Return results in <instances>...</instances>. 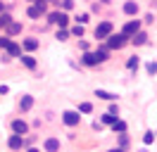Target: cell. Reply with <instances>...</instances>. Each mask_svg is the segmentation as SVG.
I'll return each mask as SVG.
<instances>
[{
	"label": "cell",
	"mask_w": 157,
	"mask_h": 152,
	"mask_svg": "<svg viewBox=\"0 0 157 152\" xmlns=\"http://www.w3.org/2000/svg\"><path fill=\"white\" fill-rule=\"evenodd\" d=\"M36 48H38V40H36V38H24V50H36Z\"/></svg>",
	"instance_id": "obj_17"
},
{
	"label": "cell",
	"mask_w": 157,
	"mask_h": 152,
	"mask_svg": "<svg viewBox=\"0 0 157 152\" xmlns=\"http://www.w3.org/2000/svg\"><path fill=\"white\" fill-rule=\"evenodd\" d=\"M19 59H21V64L26 66V69H36V64H38V62H36V59H33L31 55H21Z\"/></svg>",
	"instance_id": "obj_13"
},
{
	"label": "cell",
	"mask_w": 157,
	"mask_h": 152,
	"mask_svg": "<svg viewBox=\"0 0 157 152\" xmlns=\"http://www.w3.org/2000/svg\"><path fill=\"white\" fill-rule=\"evenodd\" d=\"M138 64H140V59H138L136 55H133V57H128V62H126L128 69H138Z\"/></svg>",
	"instance_id": "obj_19"
},
{
	"label": "cell",
	"mask_w": 157,
	"mask_h": 152,
	"mask_svg": "<svg viewBox=\"0 0 157 152\" xmlns=\"http://www.w3.org/2000/svg\"><path fill=\"white\" fill-rule=\"evenodd\" d=\"M57 38H59V40H67V38H69V31L59 28V31H57Z\"/></svg>",
	"instance_id": "obj_28"
},
{
	"label": "cell",
	"mask_w": 157,
	"mask_h": 152,
	"mask_svg": "<svg viewBox=\"0 0 157 152\" xmlns=\"http://www.w3.org/2000/svg\"><path fill=\"white\" fill-rule=\"evenodd\" d=\"M31 107H33V95H21V100H19V109H21V112H29Z\"/></svg>",
	"instance_id": "obj_9"
},
{
	"label": "cell",
	"mask_w": 157,
	"mask_h": 152,
	"mask_svg": "<svg viewBox=\"0 0 157 152\" xmlns=\"http://www.w3.org/2000/svg\"><path fill=\"white\" fill-rule=\"evenodd\" d=\"M152 140H155V133H152V131H147L145 135H143V142H145V145H150Z\"/></svg>",
	"instance_id": "obj_24"
},
{
	"label": "cell",
	"mask_w": 157,
	"mask_h": 152,
	"mask_svg": "<svg viewBox=\"0 0 157 152\" xmlns=\"http://www.w3.org/2000/svg\"><path fill=\"white\" fill-rule=\"evenodd\" d=\"M112 131H114V133H126V121L117 119V121L112 124Z\"/></svg>",
	"instance_id": "obj_16"
},
{
	"label": "cell",
	"mask_w": 157,
	"mask_h": 152,
	"mask_svg": "<svg viewBox=\"0 0 157 152\" xmlns=\"http://www.w3.org/2000/svg\"><path fill=\"white\" fill-rule=\"evenodd\" d=\"M78 112H83V114L93 112V104H90V102H81V104H78Z\"/></svg>",
	"instance_id": "obj_20"
},
{
	"label": "cell",
	"mask_w": 157,
	"mask_h": 152,
	"mask_svg": "<svg viewBox=\"0 0 157 152\" xmlns=\"http://www.w3.org/2000/svg\"><path fill=\"white\" fill-rule=\"evenodd\" d=\"M95 95H98L100 100H117V95H114V93H107V90H100V88L95 90Z\"/></svg>",
	"instance_id": "obj_18"
},
{
	"label": "cell",
	"mask_w": 157,
	"mask_h": 152,
	"mask_svg": "<svg viewBox=\"0 0 157 152\" xmlns=\"http://www.w3.org/2000/svg\"><path fill=\"white\" fill-rule=\"evenodd\" d=\"M71 36H76V38H81V36H83V26H81V24H76V26L71 28Z\"/></svg>",
	"instance_id": "obj_22"
},
{
	"label": "cell",
	"mask_w": 157,
	"mask_h": 152,
	"mask_svg": "<svg viewBox=\"0 0 157 152\" xmlns=\"http://www.w3.org/2000/svg\"><path fill=\"white\" fill-rule=\"evenodd\" d=\"M109 152H124V150H121V147H114V150H109Z\"/></svg>",
	"instance_id": "obj_32"
},
{
	"label": "cell",
	"mask_w": 157,
	"mask_h": 152,
	"mask_svg": "<svg viewBox=\"0 0 157 152\" xmlns=\"http://www.w3.org/2000/svg\"><path fill=\"white\" fill-rule=\"evenodd\" d=\"M126 145H128V138H126V133H119V147L124 150Z\"/></svg>",
	"instance_id": "obj_23"
},
{
	"label": "cell",
	"mask_w": 157,
	"mask_h": 152,
	"mask_svg": "<svg viewBox=\"0 0 157 152\" xmlns=\"http://www.w3.org/2000/svg\"><path fill=\"white\" fill-rule=\"evenodd\" d=\"M43 147H45V152H59V140L57 138H48Z\"/></svg>",
	"instance_id": "obj_11"
},
{
	"label": "cell",
	"mask_w": 157,
	"mask_h": 152,
	"mask_svg": "<svg viewBox=\"0 0 157 152\" xmlns=\"http://www.w3.org/2000/svg\"><path fill=\"white\" fill-rule=\"evenodd\" d=\"M100 2H112V0H100Z\"/></svg>",
	"instance_id": "obj_34"
},
{
	"label": "cell",
	"mask_w": 157,
	"mask_h": 152,
	"mask_svg": "<svg viewBox=\"0 0 157 152\" xmlns=\"http://www.w3.org/2000/svg\"><path fill=\"white\" fill-rule=\"evenodd\" d=\"M48 21H50V24H57L59 28H64L69 24V17H67V12H50Z\"/></svg>",
	"instance_id": "obj_2"
},
{
	"label": "cell",
	"mask_w": 157,
	"mask_h": 152,
	"mask_svg": "<svg viewBox=\"0 0 157 152\" xmlns=\"http://www.w3.org/2000/svg\"><path fill=\"white\" fill-rule=\"evenodd\" d=\"M12 131L17 133V135H24V133H29V124L24 121V119H14L12 121Z\"/></svg>",
	"instance_id": "obj_6"
},
{
	"label": "cell",
	"mask_w": 157,
	"mask_h": 152,
	"mask_svg": "<svg viewBox=\"0 0 157 152\" xmlns=\"http://www.w3.org/2000/svg\"><path fill=\"white\" fill-rule=\"evenodd\" d=\"M10 21H12V17H10V14H0V26H7Z\"/></svg>",
	"instance_id": "obj_25"
},
{
	"label": "cell",
	"mask_w": 157,
	"mask_h": 152,
	"mask_svg": "<svg viewBox=\"0 0 157 152\" xmlns=\"http://www.w3.org/2000/svg\"><path fill=\"white\" fill-rule=\"evenodd\" d=\"M5 50L10 52V57H21V48L17 45V43H12V40H10V45L5 48Z\"/></svg>",
	"instance_id": "obj_14"
},
{
	"label": "cell",
	"mask_w": 157,
	"mask_h": 152,
	"mask_svg": "<svg viewBox=\"0 0 157 152\" xmlns=\"http://www.w3.org/2000/svg\"><path fill=\"white\" fill-rule=\"evenodd\" d=\"M136 31H140V21H138V19H131V21H126V24H124V28H121V33H124L126 38H131Z\"/></svg>",
	"instance_id": "obj_5"
},
{
	"label": "cell",
	"mask_w": 157,
	"mask_h": 152,
	"mask_svg": "<svg viewBox=\"0 0 157 152\" xmlns=\"http://www.w3.org/2000/svg\"><path fill=\"white\" fill-rule=\"evenodd\" d=\"M131 43H133V45H145L147 43V33L145 31H136V33L131 36Z\"/></svg>",
	"instance_id": "obj_10"
},
{
	"label": "cell",
	"mask_w": 157,
	"mask_h": 152,
	"mask_svg": "<svg viewBox=\"0 0 157 152\" xmlns=\"http://www.w3.org/2000/svg\"><path fill=\"white\" fill-rule=\"evenodd\" d=\"M147 74H150V76L157 74V62H150V64H147Z\"/></svg>",
	"instance_id": "obj_26"
},
{
	"label": "cell",
	"mask_w": 157,
	"mask_h": 152,
	"mask_svg": "<svg viewBox=\"0 0 157 152\" xmlns=\"http://www.w3.org/2000/svg\"><path fill=\"white\" fill-rule=\"evenodd\" d=\"M26 152H40V150H36V147H29V150H26Z\"/></svg>",
	"instance_id": "obj_33"
},
{
	"label": "cell",
	"mask_w": 157,
	"mask_h": 152,
	"mask_svg": "<svg viewBox=\"0 0 157 152\" xmlns=\"http://www.w3.org/2000/svg\"><path fill=\"white\" fill-rule=\"evenodd\" d=\"M62 7H64V10H71V7H74V0H62Z\"/></svg>",
	"instance_id": "obj_29"
},
{
	"label": "cell",
	"mask_w": 157,
	"mask_h": 152,
	"mask_svg": "<svg viewBox=\"0 0 157 152\" xmlns=\"http://www.w3.org/2000/svg\"><path fill=\"white\" fill-rule=\"evenodd\" d=\"M88 14H78V17H76V24H81V26H83V24H86V21H88Z\"/></svg>",
	"instance_id": "obj_27"
},
{
	"label": "cell",
	"mask_w": 157,
	"mask_h": 152,
	"mask_svg": "<svg viewBox=\"0 0 157 152\" xmlns=\"http://www.w3.org/2000/svg\"><path fill=\"white\" fill-rule=\"evenodd\" d=\"M7 33H10V36L21 33V24H19V21H10V24H7Z\"/></svg>",
	"instance_id": "obj_15"
},
{
	"label": "cell",
	"mask_w": 157,
	"mask_h": 152,
	"mask_svg": "<svg viewBox=\"0 0 157 152\" xmlns=\"http://www.w3.org/2000/svg\"><path fill=\"white\" fill-rule=\"evenodd\" d=\"M105 40H107V48H109V50H121V48L128 43V38L124 36V33H109Z\"/></svg>",
	"instance_id": "obj_1"
},
{
	"label": "cell",
	"mask_w": 157,
	"mask_h": 152,
	"mask_svg": "<svg viewBox=\"0 0 157 152\" xmlns=\"http://www.w3.org/2000/svg\"><path fill=\"white\" fill-rule=\"evenodd\" d=\"M78 48H81V50L86 52V50H88V43H86V40H78Z\"/></svg>",
	"instance_id": "obj_31"
},
{
	"label": "cell",
	"mask_w": 157,
	"mask_h": 152,
	"mask_svg": "<svg viewBox=\"0 0 157 152\" xmlns=\"http://www.w3.org/2000/svg\"><path fill=\"white\" fill-rule=\"evenodd\" d=\"M109 33H112V21H100L98 26H95V38L98 40H105Z\"/></svg>",
	"instance_id": "obj_3"
},
{
	"label": "cell",
	"mask_w": 157,
	"mask_h": 152,
	"mask_svg": "<svg viewBox=\"0 0 157 152\" xmlns=\"http://www.w3.org/2000/svg\"><path fill=\"white\" fill-rule=\"evenodd\" d=\"M0 10H2V2H0Z\"/></svg>",
	"instance_id": "obj_35"
},
{
	"label": "cell",
	"mask_w": 157,
	"mask_h": 152,
	"mask_svg": "<svg viewBox=\"0 0 157 152\" xmlns=\"http://www.w3.org/2000/svg\"><path fill=\"white\" fill-rule=\"evenodd\" d=\"M81 62H83L86 66H95V64H100L98 55H95V52H88V50L83 52V57H81Z\"/></svg>",
	"instance_id": "obj_8"
},
{
	"label": "cell",
	"mask_w": 157,
	"mask_h": 152,
	"mask_svg": "<svg viewBox=\"0 0 157 152\" xmlns=\"http://www.w3.org/2000/svg\"><path fill=\"white\" fill-rule=\"evenodd\" d=\"M62 121L67 124V126H78V121H81V114L74 112V109H67V112L62 114Z\"/></svg>",
	"instance_id": "obj_4"
},
{
	"label": "cell",
	"mask_w": 157,
	"mask_h": 152,
	"mask_svg": "<svg viewBox=\"0 0 157 152\" xmlns=\"http://www.w3.org/2000/svg\"><path fill=\"white\" fill-rule=\"evenodd\" d=\"M7 45H10V38H2V36H0V48H7Z\"/></svg>",
	"instance_id": "obj_30"
},
{
	"label": "cell",
	"mask_w": 157,
	"mask_h": 152,
	"mask_svg": "<svg viewBox=\"0 0 157 152\" xmlns=\"http://www.w3.org/2000/svg\"><path fill=\"white\" fill-rule=\"evenodd\" d=\"M7 147H10V150H21V147H24V135H17V133H14V135H10Z\"/></svg>",
	"instance_id": "obj_7"
},
{
	"label": "cell",
	"mask_w": 157,
	"mask_h": 152,
	"mask_svg": "<svg viewBox=\"0 0 157 152\" xmlns=\"http://www.w3.org/2000/svg\"><path fill=\"white\" fill-rule=\"evenodd\" d=\"M117 119H119V116H117V114H105V116H102V121H105V124H114V121H117Z\"/></svg>",
	"instance_id": "obj_21"
},
{
	"label": "cell",
	"mask_w": 157,
	"mask_h": 152,
	"mask_svg": "<svg viewBox=\"0 0 157 152\" xmlns=\"http://www.w3.org/2000/svg\"><path fill=\"white\" fill-rule=\"evenodd\" d=\"M124 14H128V17H133V14H138V2H133V0H128V2H124Z\"/></svg>",
	"instance_id": "obj_12"
}]
</instances>
